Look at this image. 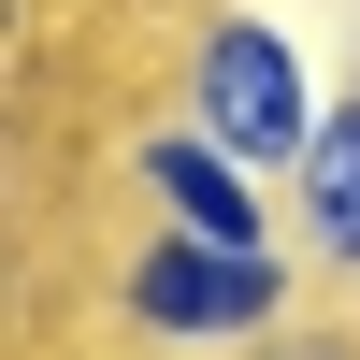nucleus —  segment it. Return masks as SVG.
I'll return each mask as SVG.
<instances>
[{
  "label": "nucleus",
  "instance_id": "20e7f679",
  "mask_svg": "<svg viewBox=\"0 0 360 360\" xmlns=\"http://www.w3.org/2000/svg\"><path fill=\"white\" fill-rule=\"evenodd\" d=\"M288 245L317 259V288H360V72L332 86L317 144L288 159Z\"/></svg>",
  "mask_w": 360,
  "mask_h": 360
},
{
  "label": "nucleus",
  "instance_id": "f03ea898",
  "mask_svg": "<svg viewBox=\"0 0 360 360\" xmlns=\"http://www.w3.org/2000/svg\"><path fill=\"white\" fill-rule=\"evenodd\" d=\"M173 115H202L231 159H259V173L288 188V159H303L317 115H332V86H317V58H303L288 15L217 0V15H188V44H173Z\"/></svg>",
  "mask_w": 360,
  "mask_h": 360
},
{
  "label": "nucleus",
  "instance_id": "f257e3e1",
  "mask_svg": "<svg viewBox=\"0 0 360 360\" xmlns=\"http://www.w3.org/2000/svg\"><path fill=\"white\" fill-rule=\"evenodd\" d=\"M288 303H317V259L288 245H217V231H159L144 217V245L115 259V332L130 346H159V360H231V346H259Z\"/></svg>",
  "mask_w": 360,
  "mask_h": 360
},
{
  "label": "nucleus",
  "instance_id": "39448f33",
  "mask_svg": "<svg viewBox=\"0 0 360 360\" xmlns=\"http://www.w3.org/2000/svg\"><path fill=\"white\" fill-rule=\"evenodd\" d=\"M231 360H360V317H332V303H288L259 346H231Z\"/></svg>",
  "mask_w": 360,
  "mask_h": 360
},
{
  "label": "nucleus",
  "instance_id": "7ed1b4c3",
  "mask_svg": "<svg viewBox=\"0 0 360 360\" xmlns=\"http://www.w3.org/2000/svg\"><path fill=\"white\" fill-rule=\"evenodd\" d=\"M115 173H130V202H144L159 231H217V245H274V231H288V188H274L259 159H231L202 115L130 130V144H115Z\"/></svg>",
  "mask_w": 360,
  "mask_h": 360
}]
</instances>
